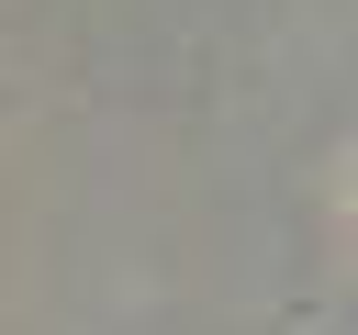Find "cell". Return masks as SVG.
I'll return each mask as SVG.
<instances>
[]
</instances>
